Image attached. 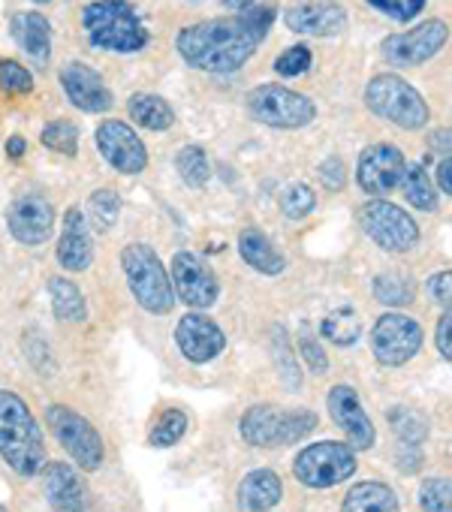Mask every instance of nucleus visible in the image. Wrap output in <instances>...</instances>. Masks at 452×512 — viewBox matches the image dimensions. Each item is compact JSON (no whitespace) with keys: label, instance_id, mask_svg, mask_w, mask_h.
Wrapping results in <instances>:
<instances>
[{"label":"nucleus","instance_id":"f257e3e1","mask_svg":"<svg viewBox=\"0 0 452 512\" xmlns=\"http://www.w3.org/2000/svg\"><path fill=\"white\" fill-rule=\"evenodd\" d=\"M260 43L263 40L254 34V28L245 22V16L190 25L175 40L184 64H190L193 70H202V73L242 70L254 58Z\"/></svg>","mask_w":452,"mask_h":512},{"label":"nucleus","instance_id":"f03ea898","mask_svg":"<svg viewBox=\"0 0 452 512\" xmlns=\"http://www.w3.org/2000/svg\"><path fill=\"white\" fill-rule=\"evenodd\" d=\"M0 458L19 476H37L46 464L43 431L16 392H0Z\"/></svg>","mask_w":452,"mask_h":512},{"label":"nucleus","instance_id":"7ed1b4c3","mask_svg":"<svg viewBox=\"0 0 452 512\" xmlns=\"http://www.w3.org/2000/svg\"><path fill=\"white\" fill-rule=\"evenodd\" d=\"M82 28L94 49L130 55L148 46L151 34L139 10L127 0H94L82 10Z\"/></svg>","mask_w":452,"mask_h":512},{"label":"nucleus","instance_id":"20e7f679","mask_svg":"<svg viewBox=\"0 0 452 512\" xmlns=\"http://www.w3.org/2000/svg\"><path fill=\"white\" fill-rule=\"evenodd\" d=\"M317 428V416L311 410H281L272 404H254L242 413L239 431L242 437L257 446V449H269V446H293L302 437H308Z\"/></svg>","mask_w":452,"mask_h":512},{"label":"nucleus","instance_id":"39448f33","mask_svg":"<svg viewBox=\"0 0 452 512\" xmlns=\"http://www.w3.org/2000/svg\"><path fill=\"white\" fill-rule=\"evenodd\" d=\"M121 269L127 275V284L136 296V302L148 314H169L175 305V290L172 281L160 263V256L148 244H127L121 250Z\"/></svg>","mask_w":452,"mask_h":512},{"label":"nucleus","instance_id":"423d86ee","mask_svg":"<svg viewBox=\"0 0 452 512\" xmlns=\"http://www.w3.org/2000/svg\"><path fill=\"white\" fill-rule=\"evenodd\" d=\"M365 106L377 118L392 121V124H398L404 130H422L428 124V118H431L428 103L422 100V94L395 73H380V76H374L368 82Z\"/></svg>","mask_w":452,"mask_h":512},{"label":"nucleus","instance_id":"0eeeda50","mask_svg":"<svg viewBox=\"0 0 452 512\" xmlns=\"http://www.w3.org/2000/svg\"><path fill=\"white\" fill-rule=\"evenodd\" d=\"M245 109L254 121L278 130H299L317 118V106L305 94L284 85H257L248 94Z\"/></svg>","mask_w":452,"mask_h":512},{"label":"nucleus","instance_id":"6e6552de","mask_svg":"<svg viewBox=\"0 0 452 512\" xmlns=\"http://www.w3.org/2000/svg\"><path fill=\"white\" fill-rule=\"evenodd\" d=\"M293 473L308 488H332L356 473V455L338 440H320L296 455Z\"/></svg>","mask_w":452,"mask_h":512},{"label":"nucleus","instance_id":"1a4fd4ad","mask_svg":"<svg viewBox=\"0 0 452 512\" xmlns=\"http://www.w3.org/2000/svg\"><path fill=\"white\" fill-rule=\"evenodd\" d=\"M46 422L55 431L58 443L70 452V458L82 467V470H97L103 464V437L97 434V428L79 416L76 410L64 407V404H49L46 407Z\"/></svg>","mask_w":452,"mask_h":512},{"label":"nucleus","instance_id":"9d476101","mask_svg":"<svg viewBox=\"0 0 452 512\" xmlns=\"http://www.w3.org/2000/svg\"><path fill=\"white\" fill-rule=\"evenodd\" d=\"M362 229L368 232L371 241H377L389 253H407L419 241L416 220L404 208L386 199H371L362 205Z\"/></svg>","mask_w":452,"mask_h":512},{"label":"nucleus","instance_id":"9b49d317","mask_svg":"<svg viewBox=\"0 0 452 512\" xmlns=\"http://www.w3.org/2000/svg\"><path fill=\"white\" fill-rule=\"evenodd\" d=\"M371 350L380 365L398 368L422 350V329L404 314H383L371 329Z\"/></svg>","mask_w":452,"mask_h":512},{"label":"nucleus","instance_id":"f8f14e48","mask_svg":"<svg viewBox=\"0 0 452 512\" xmlns=\"http://www.w3.org/2000/svg\"><path fill=\"white\" fill-rule=\"evenodd\" d=\"M446 40H449V28L437 19H428L407 34L386 37L380 52L392 67H419L431 61L446 46Z\"/></svg>","mask_w":452,"mask_h":512},{"label":"nucleus","instance_id":"ddd939ff","mask_svg":"<svg viewBox=\"0 0 452 512\" xmlns=\"http://www.w3.org/2000/svg\"><path fill=\"white\" fill-rule=\"evenodd\" d=\"M172 281H175V293L184 305L202 311L211 308L220 296V284L214 278V272L199 260L190 250H178L172 260Z\"/></svg>","mask_w":452,"mask_h":512},{"label":"nucleus","instance_id":"4468645a","mask_svg":"<svg viewBox=\"0 0 452 512\" xmlns=\"http://www.w3.org/2000/svg\"><path fill=\"white\" fill-rule=\"evenodd\" d=\"M97 148L103 154V160L124 172V175H139L148 166V151L142 145V139L124 124V121H103L94 133Z\"/></svg>","mask_w":452,"mask_h":512},{"label":"nucleus","instance_id":"2eb2a0df","mask_svg":"<svg viewBox=\"0 0 452 512\" xmlns=\"http://www.w3.org/2000/svg\"><path fill=\"white\" fill-rule=\"evenodd\" d=\"M326 407H329L332 422L350 437L353 449H371L377 443V431L371 425V416L365 413L362 398L353 386H344V383L332 386L326 395Z\"/></svg>","mask_w":452,"mask_h":512},{"label":"nucleus","instance_id":"dca6fc26","mask_svg":"<svg viewBox=\"0 0 452 512\" xmlns=\"http://www.w3.org/2000/svg\"><path fill=\"white\" fill-rule=\"evenodd\" d=\"M404 154L401 148L389 145V142H380V145H371L362 151L359 157V169H356V178H359V187L371 196H383V193H392L398 184H401V175H404Z\"/></svg>","mask_w":452,"mask_h":512},{"label":"nucleus","instance_id":"f3484780","mask_svg":"<svg viewBox=\"0 0 452 512\" xmlns=\"http://www.w3.org/2000/svg\"><path fill=\"white\" fill-rule=\"evenodd\" d=\"M61 88L79 112L100 115L112 109V91L106 88L103 76L82 61H70L61 67Z\"/></svg>","mask_w":452,"mask_h":512},{"label":"nucleus","instance_id":"a211bd4d","mask_svg":"<svg viewBox=\"0 0 452 512\" xmlns=\"http://www.w3.org/2000/svg\"><path fill=\"white\" fill-rule=\"evenodd\" d=\"M7 226H10L16 241L31 244V247L43 244L55 232V208L49 199H43L37 193L19 196L7 211Z\"/></svg>","mask_w":452,"mask_h":512},{"label":"nucleus","instance_id":"6ab92c4d","mask_svg":"<svg viewBox=\"0 0 452 512\" xmlns=\"http://www.w3.org/2000/svg\"><path fill=\"white\" fill-rule=\"evenodd\" d=\"M175 341H178V350L184 353L187 362H196V365H205L211 359H217L226 347V335L223 329L202 317V314H184L175 326Z\"/></svg>","mask_w":452,"mask_h":512},{"label":"nucleus","instance_id":"aec40b11","mask_svg":"<svg viewBox=\"0 0 452 512\" xmlns=\"http://www.w3.org/2000/svg\"><path fill=\"white\" fill-rule=\"evenodd\" d=\"M287 28L305 37H335L347 25L344 7H338L335 0H305L287 10L284 16Z\"/></svg>","mask_w":452,"mask_h":512},{"label":"nucleus","instance_id":"412c9836","mask_svg":"<svg viewBox=\"0 0 452 512\" xmlns=\"http://www.w3.org/2000/svg\"><path fill=\"white\" fill-rule=\"evenodd\" d=\"M43 491L55 512H88L91 497L82 476L67 461H52L43 473Z\"/></svg>","mask_w":452,"mask_h":512},{"label":"nucleus","instance_id":"4be33fe9","mask_svg":"<svg viewBox=\"0 0 452 512\" xmlns=\"http://www.w3.org/2000/svg\"><path fill=\"white\" fill-rule=\"evenodd\" d=\"M94 260V241L85 223V214L73 205L64 214L61 238H58V263L67 272H85Z\"/></svg>","mask_w":452,"mask_h":512},{"label":"nucleus","instance_id":"5701e85b","mask_svg":"<svg viewBox=\"0 0 452 512\" xmlns=\"http://www.w3.org/2000/svg\"><path fill=\"white\" fill-rule=\"evenodd\" d=\"M10 34L16 46L37 64L46 67L52 58V25L40 13H16L10 22Z\"/></svg>","mask_w":452,"mask_h":512},{"label":"nucleus","instance_id":"b1692460","mask_svg":"<svg viewBox=\"0 0 452 512\" xmlns=\"http://www.w3.org/2000/svg\"><path fill=\"white\" fill-rule=\"evenodd\" d=\"M239 253H242V260L257 269L260 275H281L287 269V260H284V253L269 241V235L257 226H248L242 229L239 235Z\"/></svg>","mask_w":452,"mask_h":512},{"label":"nucleus","instance_id":"393cba45","mask_svg":"<svg viewBox=\"0 0 452 512\" xmlns=\"http://www.w3.org/2000/svg\"><path fill=\"white\" fill-rule=\"evenodd\" d=\"M284 497V485L275 470H254L239 482V506L245 512H266L278 506Z\"/></svg>","mask_w":452,"mask_h":512},{"label":"nucleus","instance_id":"a878e982","mask_svg":"<svg viewBox=\"0 0 452 512\" xmlns=\"http://www.w3.org/2000/svg\"><path fill=\"white\" fill-rule=\"evenodd\" d=\"M341 512H398V497L386 482H359L347 491Z\"/></svg>","mask_w":452,"mask_h":512},{"label":"nucleus","instance_id":"bb28decb","mask_svg":"<svg viewBox=\"0 0 452 512\" xmlns=\"http://www.w3.org/2000/svg\"><path fill=\"white\" fill-rule=\"evenodd\" d=\"M127 112H130V118H133L139 127L154 130V133L169 130V127L175 124L172 106H169L163 97H157V94H133L130 103H127Z\"/></svg>","mask_w":452,"mask_h":512},{"label":"nucleus","instance_id":"cd10ccee","mask_svg":"<svg viewBox=\"0 0 452 512\" xmlns=\"http://www.w3.org/2000/svg\"><path fill=\"white\" fill-rule=\"evenodd\" d=\"M49 296H52V311L64 323H79L85 320V296L79 287L67 278H52L49 281Z\"/></svg>","mask_w":452,"mask_h":512},{"label":"nucleus","instance_id":"c85d7f7f","mask_svg":"<svg viewBox=\"0 0 452 512\" xmlns=\"http://www.w3.org/2000/svg\"><path fill=\"white\" fill-rule=\"evenodd\" d=\"M401 190H404V199L419 208V211H431L437 205V190L434 184L428 181V172L422 163H413V166H404V175H401Z\"/></svg>","mask_w":452,"mask_h":512},{"label":"nucleus","instance_id":"c756f323","mask_svg":"<svg viewBox=\"0 0 452 512\" xmlns=\"http://www.w3.org/2000/svg\"><path fill=\"white\" fill-rule=\"evenodd\" d=\"M187 425H190L187 413L178 410V407H169V410H163L157 416V422H154V428L148 434V443L154 449H169V446H175L187 434Z\"/></svg>","mask_w":452,"mask_h":512},{"label":"nucleus","instance_id":"7c9ffc66","mask_svg":"<svg viewBox=\"0 0 452 512\" xmlns=\"http://www.w3.org/2000/svg\"><path fill=\"white\" fill-rule=\"evenodd\" d=\"M320 335L329 338V341L338 344V347H350V344L362 335V323H359V317H356L353 308H338V311H332V314L323 320Z\"/></svg>","mask_w":452,"mask_h":512},{"label":"nucleus","instance_id":"2f4dec72","mask_svg":"<svg viewBox=\"0 0 452 512\" xmlns=\"http://www.w3.org/2000/svg\"><path fill=\"white\" fill-rule=\"evenodd\" d=\"M175 169L184 178V184H190V187H202L211 178V160H208L205 148H199V145L181 148L175 157Z\"/></svg>","mask_w":452,"mask_h":512},{"label":"nucleus","instance_id":"473e14b6","mask_svg":"<svg viewBox=\"0 0 452 512\" xmlns=\"http://www.w3.org/2000/svg\"><path fill=\"white\" fill-rule=\"evenodd\" d=\"M43 145L52 148L55 154L76 157V151H79V127L73 121H67V118H58V121L43 127Z\"/></svg>","mask_w":452,"mask_h":512},{"label":"nucleus","instance_id":"72a5a7b5","mask_svg":"<svg viewBox=\"0 0 452 512\" xmlns=\"http://www.w3.org/2000/svg\"><path fill=\"white\" fill-rule=\"evenodd\" d=\"M118 214H121V199L115 190H97L88 199V217H91L97 232H109L115 226Z\"/></svg>","mask_w":452,"mask_h":512},{"label":"nucleus","instance_id":"f704fd0d","mask_svg":"<svg viewBox=\"0 0 452 512\" xmlns=\"http://www.w3.org/2000/svg\"><path fill=\"white\" fill-rule=\"evenodd\" d=\"M389 422L395 425L398 437H401L407 446L422 443V440H425V434H428V422H425V416H422V413H416V410H410V407H395V410H389Z\"/></svg>","mask_w":452,"mask_h":512},{"label":"nucleus","instance_id":"c9c22d12","mask_svg":"<svg viewBox=\"0 0 452 512\" xmlns=\"http://www.w3.org/2000/svg\"><path fill=\"white\" fill-rule=\"evenodd\" d=\"M281 208L290 220H302L317 208V193L308 184H290L281 193Z\"/></svg>","mask_w":452,"mask_h":512},{"label":"nucleus","instance_id":"e433bc0d","mask_svg":"<svg viewBox=\"0 0 452 512\" xmlns=\"http://www.w3.org/2000/svg\"><path fill=\"white\" fill-rule=\"evenodd\" d=\"M419 503L425 512H452V488L449 479H425L419 488Z\"/></svg>","mask_w":452,"mask_h":512},{"label":"nucleus","instance_id":"4c0bfd02","mask_svg":"<svg viewBox=\"0 0 452 512\" xmlns=\"http://www.w3.org/2000/svg\"><path fill=\"white\" fill-rule=\"evenodd\" d=\"M311 49L308 46H290V49H284L281 55H278V61H275V70H278V76H284V79H296V76H302V73H308L311 70Z\"/></svg>","mask_w":452,"mask_h":512},{"label":"nucleus","instance_id":"58836bf2","mask_svg":"<svg viewBox=\"0 0 452 512\" xmlns=\"http://www.w3.org/2000/svg\"><path fill=\"white\" fill-rule=\"evenodd\" d=\"M0 88L10 94H31L34 79L19 61H0Z\"/></svg>","mask_w":452,"mask_h":512},{"label":"nucleus","instance_id":"ea45409f","mask_svg":"<svg viewBox=\"0 0 452 512\" xmlns=\"http://www.w3.org/2000/svg\"><path fill=\"white\" fill-rule=\"evenodd\" d=\"M368 4L395 22H410L425 10V0H368Z\"/></svg>","mask_w":452,"mask_h":512},{"label":"nucleus","instance_id":"a19ab883","mask_svg":"<svg viewBox=\"0 0 452 512\" xmlns=\"http://www.w3.org/2000/svg\"><path fill=\"white\" fill-rule=\"evenodd\" d=\"M374 296H377L383 305H404L410 293H407L404 281H398L395 275H380V278L374 281Z\"/></svg>","mask_w":452,"mask_h":512},{"label":"nucleus","instance_id":"79ce46f5","mask_svg":"<svg viewBox=\"0 0 452 512\" xmlns=\"http://www.w3.org/2000/svg\"><path fill=\"white\" fill-rule=\"evenodd\" d=\"M320 181L326 184V190H341L347 184V169L338 157H329L326 163H320Z\"/></svg>","mask_w":452,"mask_h":512},{"label":"nucleus","instance_id":"37998d69","mask_svg":"<svg viewBox=\"0 0 452 512\" xmlns=\"http://www.w3.org/2000/svg\"><path fill=\"white\" fill-rule=\"evenodd\" d=\"M428 296H431L434 305H443V308L449 305V296H452V275H449V269L431 275V281H428Z\"/></svg>","mask_w":452,"mask_h":512},{"label":"nucleus","instance_id":"c03bdc74","mask_svg":"<svg viewBox=\"0 0 452 512\" xmlns=\"http://www.w3.org/2000/svg\"><path fill=\"white\" fill-rule=\"evenodd\" d=\"M302 353H305V359H308V365H311V371L314 374H326V368H329V362H326V353L320 350V344L311 338V335H302Z\"/></svg>","mask_w":452,"mask_h":512},{"label":"nucleus","instance_id":"a18cd8bd","mask_svg":"<svg viewBox=\"0 0 452 512\" xmlns=\"http://www.w3.org/2000/svg\"><path fill=\"white\" fill-rule=\"evenodd\" d=\"M449 323H452V317H449V311H443V317H440V323H437V350H440V356L449 362L452 359V347H449Z\"/></svg>","mask_w":452,"mask_h":512},{"label":"nucleus","instance_id":"49530a36","mask_svg":"<svg viewBox=\"0 0 452 512\" xmlns=\"http://www.w3.org/2000/svg\"><path fill=\"white\" fill-rule=\"evenodd\" d=\"M449 169H452V163H449V157H443V160H440V169H437V184H440V193H443V196H449V193H452Z\"/></svg>","mask_w":452,"mask_h":512},{"label":"nucleus","instance_id":"de8ad7c7","mask_svg":"<svg viewBox=\"0 0 452 512\" xmlns=\"http://www.w3.org/2000/svg\"><path fill=\"white\" fill-rule=\"evenodd\" d=\"M25 151H28V142H25L22 136H10V142H7V154H10L13 160H19V157H25Z\"/></svg>","mask_w":452,"mask_h":512},{"label":"nucleus","instance_id":"09e8293b","mask_svg":"<svg viewBox=\"0 0 452 512\" xmlns=\"http://www.w3.org/2000/svg\"><path fill=\"white\" fill-rule=\"evenodd\" d=\"M431 148H443V157H449V130L431 133Z\"/></svg>","mask_w":452,"mask_h":512},{"label":"nucleus","instance_id":"8fccbe9b","mask_svg":"<svg viewBox=\"0 0 452 512\" xmlns=\"http://www.w3.org/2000/svg\"><path fill=\"white\" fill-rule=\"evenodd\" d=\"M223 7H230V10H248L254 0H220Z\"/></svg>","mask_w":452,"mask_h":512},{"label":"nucleus","instance_id":"3c124183","mask_svg":"<svg viewBox=\"0 0 452 512\" xmlns=\"http://www.w3.org/2000/svg\"><path fill=\"white\" fill-rule=\"evenodd\" d=\"M34 4H49V0H34Z\"/></svg>","mask_w":452,"mask_h":512},{"label":"nucleus","instance_id":"603ef678","mask_svg":"<svg viewBox=\"0 0 452 512\" xmlns=\"http://www.w3.org/2000/svg\"><path fill=\"white\" fill-rule=\"evenodd\" d=\"M0 512H7V509H4V506H0Z\"/></svg>","mask_w":452,"mask_h":512},{"label":"nucleus","instance_id":"864d4df0","mask_svg":"<svg viewBox=\"0 0 452 512\" xmlns=\"http://www.w3.org/2000/svg\"><path fill=\"white\" fill-rule=\"evenodd\" d=\"M0 61H4V58H0Z\"/></svg>","mask_w":452,"mask_h":512}]
</instances>
